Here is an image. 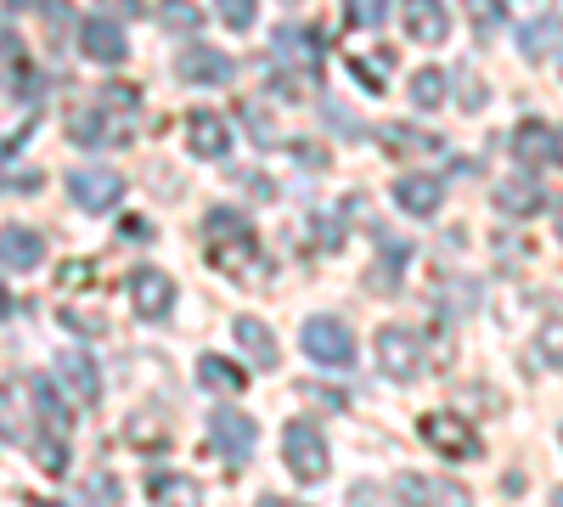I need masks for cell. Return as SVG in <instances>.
Listing matches in <instances>:
<instances>
[{"label": "cell", "instance_id": "6da1fadb", "mask_svg": "<svg viewBox=\"0 0 563 507\" xmlns=\"http://www.w3.org/2000/svg\"><path fill=\"white\" fill-rule=\"evenodd\" d=\"M135 108H141V97L130 85H108L97 102L68 119V135L79 147H119V142H130V130H135Z\"/></svg>", "mask_w": 563, "mask_h": 507}, {"label": "cell", "instance_id": "7a4b0ae2", "mask_svg": "<svg viewBox=\"0 0 563 507\" xmlns=\"http://www.w3.org/2000/svg\"><path fill=\"white\" fill-rule=\"evenodd\" d=\"M203 238H209V254H214V265H220V271H238V276H243V265H254V260H260L254 225H249L238 209H209Z\"/></svg>", "mask_w": 563, "mask_h": 507}, {"label": "cell", "instance_id": "3957f363", "mask_svg": "<svg viewBox=\"0 0 563 507\" xmlns=\"http://www.w3.org/2000/svg\"><path fill=\"white\" fill-rule=\"evenodd\" d=\"M282 463H288L294 480H305V485H321L327 480L333 456H327V440H321V429L310 418H294L288 429H282Z\"/></svg>", "mask_w": 563, "mask_h": 507}, {"label": "cell", "instance_id": "277c9868", "mask_svg": "<svg viewBox=\"0 0 563 507\" xmlns=\"http://www.w3.org/2000/svg\"><path fill=\"white\" fill-rule=\"evenodd\" d=\"M299 339H305V355H310L316 366H333V373H344V366L355 361V333L344 328L339 316H310Z\"/></svg>", "mask_w": 563, "mask_h": 507}, {"label": "cell", "instance_id": "5b68a950", "mask_svg": "<svg viewBox=\"0 0 563 507\" xmlns=\"http://www.w3.org/2000/svg\"><path fill=\"white\" fill-rule=\"evenodd\" d=\"M417 434L429 440L440 456H451V463H474L479 456V434L467 429V418H456V411H429V418L417 423Z\"/></svg>", "mask_w": 563, "mask_h": 507}, {"label": "cell", "instance_id": "8992f818", "mask_svg": "<svg viewBox=\"0 0 563 507\" xmlns=\"http://www.w3.org/2000/svg\"><path fill=\"white\" fill-rule=\"evenodd\" d=\"M130 305H135V316L164 321V316L175 310V276L158 271V265H141V271L130 276Z\"/></svg>", "mask_w": 563, "mask_h": 507}, {"label": "cell", "instance_id": "52a82bcc", "mask_svg": "<svg viewBox=\"0 0 563 507\" xmlns=\"http://www.w3.org/2000/svg\"><path fill=\"white\" fill-rule=\"evenodd\" d=\"M68 198L79 209H90V214H102V209H113L124 198V175L119 169H74L68 175Z\"/></svg>", "mask_w": 563, "mask_h": 507}, {"label": "cell", "instance_id": "ba28073f", "mask_svg": "<svg viewBox=\"0 0 563 507\" xmlns=\"http://www.w3.org/2000/svg\"><path fill=\"white\" fill-rule=\"evenodd\" d=\"M175 74H180V85H225L231 74H238V63L198 40V45H186V52L175 57Z\"/></svg>", "mask_w": 563, "mask_h": 507}, {"label": "cell", "instance_id": "9c48e42d", "mask_svg": "<svg viewBox=\"0 0 563 507\" xmlns=\"http://www.w3.org/2000/svg\"><path fill=\"white\" fill-rule=\"evenodd\" d=\"M186 147H192L198 158H225L231 153L225 113H214V108H192V113H186Z\"/></svg>", "mask_w": 563, "mask_h": 507}, {"label": "cell", "instance_id": "30bf717a", "mask_svg": "<svg viewBox=\"0 0 563 507\" xmlns=\"http://www.w3.org/2000/svg\"><path fill=\"white\" fill-rule=\"evenodd\" d=\"M209 434H214V445L231 456V463H243V456L254 451V440H260L254 418H249V411H238V406H220L214 418H209Z\"/></svg>", "mask_w": 563, "mask_h": 507}, {"label": "cell", "instance_id": "8fae6325", "mask_svg": "<svg viewBox=\"0 0 563 507\" xmlns=\"http://www.w3.org/2000/svg\"><path fill=\"white\" fill-rule=\"evenodd\" d=\"M512 158H519L530 175H541L558 158V130L547 119H525L519 130H512Z\"/></svg>", "mask_w": 563, "mask_h": 507}, {"label": "cell", "instance_id": "7c38bea8", "mask_svg": "<svg viewBox=\"0 0 563 507\" xmlns=\"http://www.w3.org/2000/svg\"><path fill=\"white\" fill-rule=\"evenodd\" d=\"M79 52H85L90 63L119 68V63L130 57V40H124V29H119L113 18H85V29H79Z\"/></svg>", "mask_w": 563, "mask_h": 507}, {"label": "cell", "instance_id": "4fadbf2b", "mask_svg": "<svg viewBox=\"0 0 563 507\" xmlns=\"http://www.w3.org/2000/svg\"><path fill=\"white\" fill-rule=\"evenodd\" d=\"M57 378L68 384L74 406H97L102 400V373H97V361H90L85 350H63L57 355Z\"/></svg>", "mask_w": 563, "mask_h": 507}, {"label": "cell", "instance_id": "5bb4252c", "mask_svg": "<svg viewBox=\"0 0 563 507\" xmlns=\"http://www.w3.org/2000/svg\"><path fill=\"white\" fill-rule=\"evenodd\" d=\"M0 265L7 271H40L45 265V238L34 225H0Z\"/></svg>", "mask_w": 563, "mask_h": 507}, {"label": "cell", "instance_id": "9a60e30c", "mask_svg": "<svg viewBox=\"0 0 563 507\" xmlns=\"http://www.w3.org/2000/svg\"><path fill=\"white\" fill-rule=\"evenodd\" d=\"M406 40H417V45L451 40V12H445V0H406Z\"/></svg>", "mask_w": 563, "mask_h": 507}, {"label": "cell", "instance_id": "2e32d148", "mask_svg": "<svg viewBox=\"0 0 563 507\" xmlns=\"http://www.w3.org/2000/svg\"><path fill=\"white\" fill-rule=\"evenodd\" d=\"M395 203H400L406 214H417V220H429V214L445 203V180H440V175H400V180H395Z\"/></svg>", "mask_w": 563, "mask_h": 507}, {"label": "cell", "instance_id": "e0dca14e", "mask_svg": "<svg viewBox=\"0 0 563 507\" xmlns=\"http://www.w3.org/2000/svg\"><path fill=\"white\" fill-rule=\"evenodd\" d=\"M378 366H384V378H417V333L406 328H384L378 333Z\"/></svg>", "mask_w": 563, "mask_h": 507}, {"label": "cell", "instance_id": "ac0fdd59", "mask_svg": "<svg viewBox=\"0 0 563 507\" xmlns=\"http://www.w3.org/2000/svg\"><path fill=\"white\" fill-rule=\"evenodd\" d=\"M541 203H547L541 175H512V180H501V187H496V209H501L507 220H525V214H536Z\"/></svg>", "mask_w": 563, "mask_h": 507}, {"label": "cell", "instance_id": "d6986e66", "mask_svg": "<svg viewBox=\"0 0 563 507\" xmlns=\"http://www.w3.org/2000/svg\"><path fill=\"white\" fill-rule=\"evenodd\" d=\"M231 339H238V350H243L254 366H265V373L282 361V355H276V333L265 328L260 316H238V321H231Z\"/></svg>", "mask_w": 563, "mask_h": 507}, {"label": "cell", "instance_id": "ffe728a7", "mask_svg": "<svg viewBox=\"0 0 563 507\" xmlns=\"http://www.w3.org/2000/svg\"><path fill=\"white\" fill-rule=\"evenodd\" d=\"M198 378H203V389H214V395H243V366L238 361H220V355H198Z\"/></svg>", "mask_w": 563, "mask_h": 507}, {"label": "cell", "instance_id": "44dd1931", "mask_svg": "<svg viewBox=\"0 0 563 507\" xmlns=\"http://www.w3.org/2000/svg\"><path fill=\"white\" fill-rule=\"evenodd\" d=\"M147 496H153L158 507H203L198 485L180 480V474H153V480H147Z\"/></svg>", "mask_w": 563, "mask_h": 507}, {"label": "cell", "instance_id": "7402d4cb", "mask_svg": "<svg viewBox=\"0 0 563 507\" xmlns=\"http://www.w3.org/2000/svg\"><path fill=\"white\" fill-rule=\"evenodd\" d=\"M395 496H400V507H440L445 502V485L429 480V474H400L395 480Z\"/></svg>", "mask_w": 563, "mask_h": 507}, {"label": "cell", "instance_id": "603a6c76", "mask_svg": "<svg viewBox=\"0 0 563 507\" xmlns=\"http://www.w3.org/2000/svg\"><path fill=\"white\" fill-rule=\"evenodd\" d=\"M276 57H294L305 68H321V40L310 29H282L276 34Z\"/></svg>", "mask_w": 563, "mask_h": 507}, {"label": "cell", "instance_id": "cb8c5ba5", "mask_svg": "<svg viewBox=\"0 0 563 507\" xmlns=\"http://www.w3.org/2000/svg\"><path fill=\"white\" fill-rule=\"evenodd\" d=\"M18 147H23V135H12V142L0 147V187H7V192H34V187H40V169H18V164H12Z\"/></svg>", "mask_w": 563, "mask_h": 507}, {"label": "cell", "instance_id": "d4e9b609", "mask_svg": "<svg viewBox=\"0 0 563 507\" xmlns=\"http://www.w3.org/2000/svg\"><path fill=\"white\" fill-rule=\"evenodd\" d=\"M445 97H451L445 68H417V74H411V102H417V108H440Z\"/></svg>", "mask_w": 563, "mask_h": 507}, {"label": "cell", "instance_id": "484cf974", "mask_svg": "<svg viewBox=\"0 0 563 507\" xmlns=\"http://www.w3.org/2000/svg\"><path fill=\"white\" fill-rule=\"evenodd\" d=\"M130 440H135V451H164L169 445V423L158 418V411H135V418H130Z\"/></svg>", "mask_w": 563, "mask_h": 507}, {"label": "cell", "instance_id": "4316f807", "mask_svg": "<svg viewBox=\"0 0 563 507\" xmlns=\"http://www.w3.org/2000/svg\"><path fill=\"white\" fill-rule=\"evenodd\" d=\"M378 142L389 153H440V135H406V124H378Z\"/></svg>", "mask_w": 563, "mask_h": 507}, {"label": "cell", "instance_id": "83f0119b", "mask_svg": "<svg viewBox=\"0 0 563 507\" xmlns=\"http://www.w3.org/2000/svg\"><path fill=\"white\" fill-rule=\"evenodd\" d=\"M344 18H350L355 29H378V23L389 18V0H344Z\"/></svg>", "mask_w": 563, "mask_h": 507}, {"label": "cell", "instance_id": "f1b7e54d", "mask_svg": "<svg viewBox=\"0 0 563 507\" xmlns=\"http://www.w3.org/2000/svg\"><path fill=\"white\" fill-rule=\"evenodd\" d=\"M214 12H220V23H225V29H254L260 0H214Z\"/></svg>", "mask_w": 563, "mask_h": 507}, {"label": "cell", "instance_id": "f546056e", "mask_svg": "<svg viewBox=\"0 0 563 507\" xmlns=\"http://www.w3.org/2000/svg\"><path fill=\"white\" fill-rule=\"evenodd\" d=\"M558 34H563L558 23H530V29H525V57H530V63H536V57H547L552 45H558Z\"/></svg>", "mask_w": 563, "mask_h": 507}, {"label": "cell", "instance_id": "4dcf8cb0", "mask_svg": "<svg viewBox=\"0 0 563 507\" xmlns=\"http://www.w3.org/2000/svg\"><path fill=\"white\" fill-rule=\"evenodd\" d=\"M34 463H40L45 474H63V469H68V451H63V440H57V434H52V440L40 434V445H34Z\"/></svg>", "mask_w": 563, "mask_h": 507}, {"label": "cell", "instance_id": "1f68e13d", "mask_svg": "<svg viewBox=\"0 0 563 507\" xmlns=\"http://www.w3.org/2000/svg\"><path fill=\"white\" fill-rule=\"evenodd\" d=\"M406 254H411V249H400V243H389V249H384V265H378V271H372V288H395V276H400V265H406Z\"/></svg>", "mask_w": 563, "mask_h": 507}, {"label": "cell", "instance_id": "d6a6232c", "mask_svg": "<svg viewBox=\"0 0 563 507\" xmlns=\"http://www.w3.org/2000/svg\"><path fill=\"white\" fill-rule=\"evenodd\" d=\"M536 350L558 366V373H563V321H547V328H541V339H536Z\"/></svg>", "mask_w": 563, "mask_h": 507}, {"label": "cell", "instance_id": "836d02e7", "mask_svg": "<svg viewBox=\"0 0 563 507\" xmlns=\"http://www.w3.org/2000/svg\"><path fill=\"white\" fill-rule=\"evenodd\" d=\"M119 502V491H113V474H97L85 485V507H113Z\"/></svg>", "mask_w": 563, "mask_h": 507}, {"label": "cell", "instance_id": "e575fe53", "mask_svg": "<svg viewBox=\"0 0 563 507\" xmlns=\"http://www.w3.org/2000/svg\"><path fill=\"white\" fill-rule=\"evenodd\" d=\"M467 12H474L479 34H490V29L501 23V0H467Z\"/></svg>", "mask_w": 563, "mask_h": 507}, {"label": "cell", "instance_id": "d590c367", "mask_svg": "<svg viewBox=\"0 0 563 507\" xmlns=\"http://www.w3.org/2000/svg\"><path fill=\"white\" fill-rule=\"evenodd\" d=\"M384 63H389V57H378V63H361V57H355V63H350V68H355V79L372 90V97L384 90V79H378V74H384Z\"/></svg>", "mask_w": 563, "mask_h": 507}, {"label": "cell", "instance_id": "8d00e7d4", "mask_svg": "<svg viewBox=\"0 0 563 507\" xmlns=\"http://www.w3.org/2000/svg\"><path fill=\"white\" fill-rule=\"evenodd\" d=\"M164 23H169V29H186V34H192V29H198V7H186V0H175V7L164 12Z\"/></svg>", "mask_w": 563, "mask_h": 507}, {"label": "cell", "instance_id": "74e56055", "mask_svg": "<svg viewBox=\"0 0 563 507\" xmlns=\"http://www.w3.org/2000/svg\"><path fill=\"white\" fill-rule=\"evenodd\" d=\"M63 321H68V328H79V333H108V321L102 316H85V310H63Z\"/></svg>", "mask_w": 563, "mask_h": 507}, {"label": "cell", "instance_id": "f35d334b", "mask_svg": "<svg viewBox=\"0 0 563 507\" xmlns=\"http://www.w3.org/2000/svg\"><path fill=\"white\" fill-rule=\"evenodd\" d=\"M90 276H97V271H90L85 260H68L63 265V288H79V283H90Z\"/></svg>", "mask_w": 563, "mask_h": 507}, {"label": "cell", "instance_id": "ab89813d", "mask_svg": "<svg viewBox=\"0 0 563 507\" xmlns=\"http://www.w3.org/2000/svg\"><path fill=\"white\" fill-rule=\"evenodd\" d=\"M0 63H18V34L0 29Z\"/></svg>", "mask_w": 563, "mask_h": 507}, {"label": "cell", "instance_id": "60d3db41", "mask_svg": "<svg viewBox=\"0 0 563 507\" xmlns=\"http://www.w3.org/2000/svg\"><path fill=\"white\" fill-rule=\"evenodd\" d=\"M254 507H299V502H288V496H260Z\"/></svg>", "mask_w": 563, "mask_h": 507}, {"label": "cell", "instance_id": "b9f144b4", "mask_svg": "<svg viewBox=\"0 0 563 507\" xmlns=\"http://www.w3.org/2000/svg\"><path fill=\"white\" fill-rule=\"evenodd\" d=\"M7 316H12V294H7V288H0V321H7Z\"/></svg>", "mask_w": 563, "mask_h": 507}, {"label": "cell", "instance_id": "7bdbcfd3", "mask_svg": "<svg viewBox=\"0 0 563 507\" xmlns=\"http://www.w3.org/2000/svg\"><path fill=\"white\" fill-rule=\"evenodd\" d=\"M102 7H113V12H130V7H135V0H102Z\"/></svg>", "mask_w": 563, "mask_h": 507}, {"label": "cell", "instance_id": "ee69618b", "mask_svg": "<svg viewBox=\"0 0 563 507\" xmlns=\"http://www.w3.org/2000/svg\"><path fill=\"white\" fill-rule=\"evenodd\" d=\"M552 209H558V238H563V203H552Z\"/></svg>", "mask_w": 563, "mask_h": 507}, {"label": "cell", "instance_id": "f6af8a7d", "mask_svg": "<svg viewBox=\"0 0 563 507\" xmlns=\"http://www.w3.org/2000/svg\"><path fill=\"white\" fill-rule=\"evenodd\" d=\"M552 507H563V485H558V491H552Z\"/></svg>", "mask_w": 563, "mask_h": 507}, {"label": "cell", "instance_id": "bcb514c9", "mask_svg": "<svg viewBox=\"0 0 563 507\" xmlns=\"http://www.w3.org/2000/svg\"><path fill=\"white\" fill-rule=\"evenodd\" d=\"M552 12H558V18H563V0H552Z\"/></svg>", "mask_w": 563, "mask_h": 507}, {"label": "cell", "instance_id": "7dc6e473", "mask_svg": "<svg viewBox=\"0 0 563 507\" xmlns=\"http://www.w3.org/2000/svg\"><path fill=\"white\" fill-rule=\"evenodd\" d=\"M558 153H563V130H558Z\"/></svg>", "mask_w": 563, "mask_h": 507}, {"label": "cell", "instance_id": "c3c4849f", "mask_svg": "<svg viewBox=\"0 0 563 507\" xmlns=\"http://www.w3.org/2000/svg\"><path fill=\"white\" fill-rule=\"evenodd\" d=\"M12 7H29V0H12Z\"/></svg>", "mask_w": 563, "mask_h": 507}, {"label": "cell", "instance_id": "681fc988", "mask_svg": "<svg viewBox=\"0 0 563 507\" xmlns=\"http://www.w3.org/2000/svg\"><path fill=\"white\" fill-rule=\"evenodd\" d=\"M45 507H63V502H45Z\"/></svg>", "mask_w": 563, "mask_h": 507}, {"label": "cell", "instance_id": "f907efd6", "mask_svg": "<svg viewBox=\"0 0 563 507\" xmlns=\"http://www.w3.org/2000/svg\"><path fill=\"white\" fill-rule=\"evenodd\" d=\"M558 440H563V429H558Z\"/></svg>", "mask_w": 563, "mask_h": 507}]
</instances>
